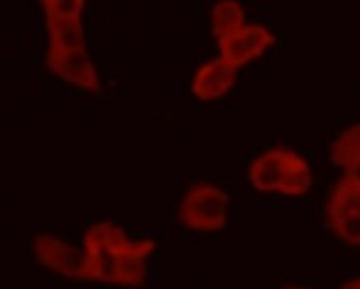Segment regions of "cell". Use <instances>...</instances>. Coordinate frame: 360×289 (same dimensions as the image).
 I'll list each match as a JSON object with an SVG mask.
<instances>
[{"label":"cell","mask_w":360,"mask_h":289,"mask_svg":"<svg viewBox=\"0 0 360 289\" xmlns=\"http://www.w3.org/2000/svg\"><path fill=\"white\" fill-rule=\"evenodd\" d=\"M155 250V240L129 238L120 225L101 219L90 225L84 235L82 281L141 288L148 274L146 260Z\"/></svg>","instance_id":"cell-1"},{"label":"cell","mask_w":360,"mask_h":289,"mask_svg":"<svg viewBox=\"0 0 360 289\" xmlns=\"http://www.w3.org/2000/svg\"><path fill=\"white\" fill-rule=\"evenodd\" d=\"M44 26L48 32V53L87 50L82 15L84 0H43Z\"/></svg>","instance_id":"cell-5"},{"label":"cell","mask_w":360,"mask_h":289,"mask_svg":"<svg viewBox=\"0 0 360 289\" xmlns=\"http://www.w3.org/2000/svg\"><path fill=\"white\" fill-rule=\"evenodd\" d=\"M248 181L259 193L301 198L313 187V170L309 162L294 150L272 146L250 162Z\"/></svg>","instance_id":"cell-2"},{"label":"cell","mask_w":360,"mask_h":289,"mask_svg":"<svg viewBox=\"0 0 360 289\" xmlns=\"http://www.w3.org/2000/svg\"><path fill=\"white\" fill-rule=\"evenodd\" d=\"M46 67L65 82L77 85L82 91L101 92L99 72L90 58L89 50H73L63 53H48L44 56Z\"/></svg>","instance_id":"cell-8"},{"label":"cell","mask_w":360,"mask_h":289,"mask_svg":"<svg viewBox=\"0 0 360 289\" xmlns=\"http://www.w3.org/2000/svg\"><path fill=\"white\" fill-rule=\"evenodd\" d=\"M238 79V70L221 56L195 68L191 80V91L200 103H212L226 96Z\"/></svg>","instance_id":"cell-9"},{"label":"cell","mask_w":360,"mask_h":289,"mask_svg":"<svg viewBox=\"0 0 360 289\" xmlns=\"http://www.w3.org/2000/svg\"><path fill=\"white\" fill-rule=\"evenodd\" d=\"M177 217L179 221L192 231H221L230 217V196L216 184H194L180 201Z\"/></svg>","instance_id":"cell-3"},{"label":"cell","mask_w":360,"mask_h":289,"mask_svg":"<svg viewBox=\"0 0 360 289\" xmlns=\"http://www.w3.org/2000/svg\"><path fill=\"white\" fill-rule=\"evenodd\" d=\"M32 254L41 267L67 279H82L84 254L56 235H36L32 240Z\"/></svg>","instance_id":"cell-7"},{"label":"cell","mask_w":360,"mask_h":289,"mask_svg":"<svg viewBox=\"0 0 360 289\" xmlns=\"http://www.w3.org/2000/svg\"><path fill=\"white\" fill-rule=\"evenodd\" d=\"M245 24V11L236 0H219L211 7L210 26L216 39L231 34Z\"/></svg>","instance_id":"cell-10"},{"label":"cell","mask_w":360,"mask_h":289,"mask_svg":"<svg viewBox=\"0 0 360 289\" xmlns=\"http://www.w3.org/2000/svg\"><path fill=\"white\" fill-rule=\"evenodd\" d=\"M276 43V36L262 24H245L231 34L218 39L219 56L235 67L236 70L245 65L262 58Z\"/></svg>","instance_id":"cell-6"},{"label":"cell","mask_w":360,"mask_h":289,"mask_svg":"<svg viewBox=\"0 0 360 289\" xmlns=\"http://www.w3.org/2000/svg\"><path fill=\"white\" fill-rule=\"evenodd\" d=\"M340 148L343 157L352 165L360 167V123L345 128L340 134Z\"/></svg>","instance_id":"cell-11"},{"label":"cell","mask_w":360,"mask_h":289,"mask_svg":"<svg viewBox=\"0 0 360 289\" xmlns=\"http://www.w3.org/2000/svg\"><path fill=\"white\" fill-rule=\"evenodd\" d=\"M325 219L343 243L360 247V172H343L331 187Z\"/></svg>","instance_id":"cell-4"},{"label":"cell","mask_w":360,"mask_h":289,"mask_svg":"<svg viewBox=\"0 0 360 289\" xmlns=\"http://www.w3.org/2000/svg\"><path fill=\"white\" fill-rule=\"evenodd\" d=\"M338 289H360V278L345 281V283H343Z\"/></svg>","instance_id":"cell-12"},{"label":"cell","mask_w":360,"mask_h":289,"mask_svg":"<svg viewBox=\"0 0 360 289\" xmlns=\"http://www.w3.org/2000/svg\"><path fill=\"white\" fill-rule=\"evenodd\" d=\"M282 289H308V288H300V286H289V288H282Z\"/></svg>","instance_id":"cell-13"}]
</instances>
